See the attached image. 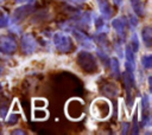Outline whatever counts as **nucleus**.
Returning <instances> with one entry per match:
<instances>
[{
  "label": "nucleus",
  "instance_id": "nucleus-1",
  "mask_svg": "<svg viewBox=\"0 0 152 135\" xmlns=\"http://www.w3.org/2000/svg\"><path fill=\"white\" fill-rule=\"evenodd\" d=\"M110 112V104L107 99L99 98L91 104V114L97 120H104Z\"/></svg>",
  "mask_w": 152,
  "mask_h": 135
},
{
  "label": "nucleus",
  "instance_id": "nucleus-2",
  "mask_svg": "<svg viewBox=\"0 0 152 135\" xmlns=\"http://www.w3.org/2000/svg\"><path fill=\"white\" fill-rule=\"evenodd\" d=\"M83 109H84L83 102L81 99H77V98L70 99L65 105V112L68 114V116L71 120L81 118L83 116Z\"/></svg>",
  "mask_w": 152,
  "mask_h": 135
},
{
  "label": "nucleus",
  "instance_id": "nucleus-3",
  "mask_svg": "<svg viewBox=\"0 0 152 135\" xmlns=\"http://www.w3.org/2000/svg\"><path fill=\"white\" fill-rule=\"evenodd\" d=\"M33 117L34 118H39V120H43L46 117V112L44 110H34L33 111Z\"/></svg>",
  "mask_w": 152,
  "mask_h": 135
},
{
  "label": "nucleus",
  "instance_id": "nucleus-4",
  "mask_svg": "<svg viewBox=\"0 0 152 135\" xmlns=\"http://www.w3.org/2000/svg\"><path fill=\"white\" fill-rule=\"evenodd\" d=\"M33 105L37 108V107H45L46 105V102L44 99H34L33 101Z\"/></svg>",
  "mask_w": 152,
  "mask_h": 135
}]
</instances>
